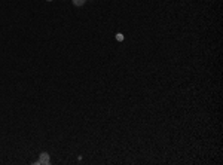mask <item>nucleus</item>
I'll return each instance as SVG.
<instances>
[{"instance_id": "2", "label": "nucleus", "mask_w": 223, "mask_h": 165, "mask_svg": "<svg viewBox=\"0 0 223 165\" xmlns=\"http://www.w3.org/2000/svg\"><path fill=\"white\" fill-rule=\"evenodd\" d=\"M85 2L86 0H73V5L75 6H82V5H85Z\"/></svg>"}, {"instance_id": "4", "label": "nucleus", "mask_w": 223, "mask_h": 165, "mask_svg": "<svg viewBox=\"0 0 223 165\" xmlns=\"http://www.w3.org/2000/svg\"><path fill=\"white\" fill-rule=\"evenodd\" d=\"M48 2H52V0H48Z\"/></svg>"}, {"instance_id": "1", "label": "nucleus", "mask_w": 223, "mask_h": 165, "mask_svg": "<svg viewBox=\"0 0 223 165\" xmlns=\"http://www.w3.org/2000/svg\"><path fill=\"white\" fill-rule=\"evenodd\" d=\"M37 164H49V155L48 153H40V159H39V162Z\"/></svg>"}, {"instance_id": "3", "label": "nucleus", "mask_w": 223, "mask_h": 165, "mask_svg": "<svg viewBox=\"0 0 223 165\" xmlns=\"http://www.w3.org/2000/svg\"><path fill=\"white\" fill-rule=\"evenodd\" d=\"M116 40H119V42H122V40H123V36H122V34H121V33H118V34H116Z\"/></svg>"}]
</instances>
